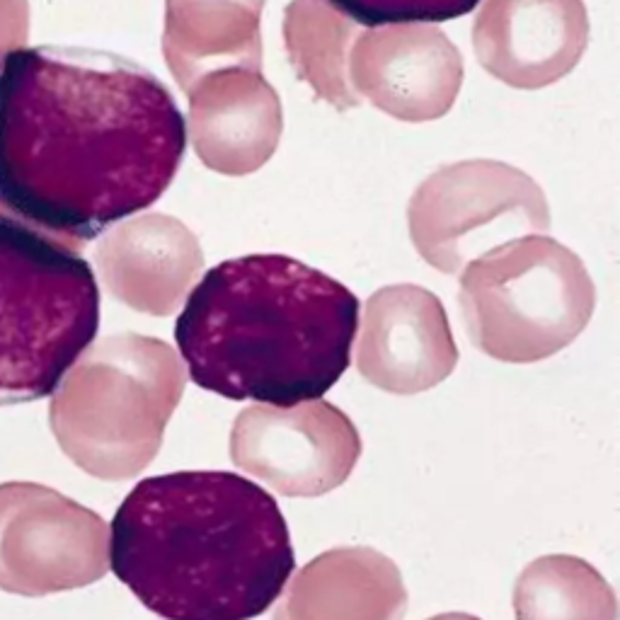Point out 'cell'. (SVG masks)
I'll return each mask as SVG.
<instances>
[{
    "instance_id": "6da1fadb",
    "label": "cell",
    "mask_w": 620,
    "mask_h": 620,
    "mask_svg": "<svg viewBox=\"0 0 620 620\" xmlns=\"http://www.w3.org/2000/svg\"><path fill=\"white\" fill-rule=\"evenodd\" d=\"M185 148L168 85L122 54L42 44L0 61V209L71 248L158 202Z\"/></svg>"
},
{
    "instance_id": "7a4b0ae2",
    "label": "cell",
    "mask_w": 620,
    "mask_h": 620,
    "mask_svg": "<svg viewBox=\"0 0 620 620\" xmlns=\"http://www.w3.org/2000/svg\"><path fill=\"white\" fill-rule=\"evenodd\" d=\"M296 567L277 499L226 470L141 480L109 528V570L165 620H252Z\"/></svg>"
},
{
    "instance_id": "3957f363",
    "label": "cell",
    "mask_w": 620,
    "mask_h": 620,
    "mask_svg": "<svg viewBox=\"0 0 620 620\" xmlns=\"http://www.w3.org/2000/svg\"><path fill=\"white\" fill-rule=\"evenodd\" d=\"M359 298L286 255L216 264L189 291L175 325L180 359L199 388L228 400H318L349 369Z\"/></svg>"
},
{
    "instance_id": "277c9868",
    "label": "cell",
    "mask_w": 620,
    "mask_h": 620,
    "mask_svg": "<svg viewBox=\"0 0 620 620\" xmlns=\"http://www.w3.org/2000/svg\"><path fill=\"white\" fill-rule=\"evenodd\" d=\"M185 386V364L168 342L136 332L105 337L51 393V432L83 473L131 480L158 456Z\"/></svg>"
},
{
    "instance_id": "5b68a950",
    "label": "cell",
    "mask_w": 620,
    "mask_h": 620,
    "mask_svg": "<svg viewBox=\"0 0 620 620\" xmlns=\"http://www.w3.org/2000/svg\"><path fill=\"white\" fill-rule=\"evenodd\" d=\"M97 330L100 286L88 260L0 214V407L54 393Z\"/></svg>"
},
{
    "instance_id": "8992f818",
    "label": "cell",
    "mask_w": 620,
    "mask_h": 620,
    "mask_svg": "<svg viewBox=\"0 0 620 620\" xmlns=\"http://www.w3.org/2000/svg\"><path fill=\"white\" fill-rule=\"evenodd\" d=\"M458 306L487 357L536 364L577 340L596 308L587 264L545 233L480 252L461 272Z\"/></svg>"
},
{
    "instance_id": "52a82bcc",
    "label": "cell",
    "mask_w": 620,
    "mask_h": 620,
    "mask_svg": "<svg viewBox=\"0 0 620 620\" xmlns=\"http://www.w3.org/2000/svg\"><path fill=\"white\" fill-rule=\"evenodd\" d=\"M407 226L424 262L458 274L495 235L548 233L550 206L541 185L524 170L473 158L444 165L415 189Z\"/></svg>"
},
{
    "instance_id": "ba28073f",
    "label": "cell",
    "mask_w": 620,
    "mask_h": 620,
    "mask_svg": "<svg viewBox=\"0 0 620 620\" xmlns=\"http://www.w3.org/2000/svg\"><path fill=\"white\" fill-rule=\"evenodd\" d=\"M109 572V526L100 514L37 482L0 485V589L49 596Z\"/></svg>"
},
{
    "instance_id": "9c48e42d",
    "label": "cell",
    "mask_w": 620,
    "mask_h": 620,
    "mask_svg": "<svg viewBox=\"0 0 620 620\" xmlns=\"http://www.w3.org/2000/svg\"><path fill=\"white\" fill-rule=\"evenodd\" d=\"M361 436L327 400L252 405L233 422L231 461L284 497H320L352 475Z\"/></svg>"
},
{
    "instance_id": "30bf717a",
    "label": "cell",
    "mask_w": 620,
    "mask_h": 620,
    "mask_svg": "<svg viewBox=\"0 0 620 620\" xmlns=\"http://www.w3.org/2000/svg\"><path fill=\"white\" fill-rule=\"evenodd\" d=\"M349 85L398 122H434L463 85V56L436 25H383L357 34L349 49Z\"/></svg>"
},
{
    "instance_id": "8fae6325",
    "label": "cell",
    "mask_w": 620,
    "mask_h": 620,
    "mask_svg": "<svg viewBox=\"0 0 620 620\" xmlns=\"http://www.w3.org/2000/svg\"><path fill=\"white\" fill-rule=\"evenodd\" d=\"M357 369L371 386L417 395L451 376L458 364L444 303L417 284L383 286L366 301L357 327Z\"/></svg>"
},
{
    "instance_id": "7c38bea8",
    "label": "cell",
    "mask_w": 620,
    "mask_h": 620,
    "mask_svg": "<svg viewBox=\"0 0 620 620\" xmlns=\"http://www.w3.org/2000/svg\"><path fill=\"white\" fill-rule=\"evenodd\" d=\"M589 44L584 0H485L473 25L475 59L516 90H541L577 68Z\"/></svg>"
},
{
    "instance_id": "4fadbf2b",
    "label": "cell",
    "mask_w": 620,
    "mask_h": 620,
    "mask_svg": "<svg viewBox=\"0 0 620 620\" xmlns=\"http://www.w3.org/2000/svg\"><path fill=\"white\" fill-rule=\"evenodd\" d=\"M187 95L189 139L209 170L243 177L277 153L284 109L262 73L218 68L199 78Z\"/></svg>"
},
{
    "instance_id": "5bb4252c",
    "label": "cell",
    "mask_w": 620,
    "mask_h": 620,
    "mask_svg": "<svg viewBox=\"0 0 620 620\" xmlns=\"http://www.w3.org/2000/svg\"><path fill=\"white\" fill-rule=\"evenodd\" d=\"M97 269L124 306L168 318L204 272V252L197 235L175 216L143 214L105 233Z\"/></svg>"
},
{
    "instance_id": "9a60e30c",
    "label": "cell",
    "mask_w": 620,
    "mask_h": 620,
    "mask_svg": "<svg viewBox=\"0 0 620 620\" xmlns=\"http://www.w3.org/2000/svg\"><path fill=\"white\" fill-rule=\"evenodd\" d=\"M289 582L272 620H403L407 611L398 565L366 545L327 550Z\"/></svg>"
},
{
    "instance_id": "2e32d148",
    "label": "cell",
    "mask_w": 620,
    "mask_h": 620,
    "mask_svg": "<svg viewBox=\"0 0 620 620\" xmlns=\"http://www.w3.org/2000/svg\"><path fill=\"white\" fill-rule=\"evenodd\" d=\"M264 0H165L163 56L182 90L218 68L262 73Z\"/></svg>"
},
{
    "instance_id": "e0dca14e",
    "label": "cell",
    "mask_w": 620,
    "mask_h": 620,
    "mask_svg": "<svg viewBox=\"0 0 620 620\" xmlns=\"http://www.w3.org/2000/svg\"><path fill=\"white\" fill-rule=\"evenodd\" d=\"M357 25L325 0H291L284 10V44L291 66L320 100L335 109L361 105L349 85V47Z\"/></svg>"
},
{
    "instance_id": "ac0fdd59",
    "label": "cell",
    "mask_w": 620,
    "mask_h": 620,
    "mask_svg": "<svg viewBox=\"0 0 620 620\" xmlns=\"http://www.w3.org/2000/svg\"><path fill=\"white\" fill-rule=\"evenodd\" d=\"M516 620H618L616 591L574 555H545L519 574Z\"/></svg>"
},
{
    "instance_id": "d6986e66",
    "label": "cell",
    "mask_w": 620,
    "mask_h": 620,
    "mask_svg": "<svg viewBox=\"0 0 620 620\" xmlns=\"http://www.w3.org/2000/svg\"><path fill=\"white\" fill-rule=\"evenodd\" d=\"M337 13L364 27L449 22L473 13L480 0H325Z\"/></svg>"
},
{
    "instance_id": "ffe728a7",
    "label": "cell",
    "mask_w": 620,
    "mask_h": 620,
    "mask_svg": "<svg viewBox=\"0 0 620 620\" xmlns=\"http://www.w3.org/2000/svg\"><path fill=\"white\" fill-rule=\"evenodd\" d=\"M429 620H480V618L470 616V613H441V616H434Z\"/></svg>"
}]
</instances>
